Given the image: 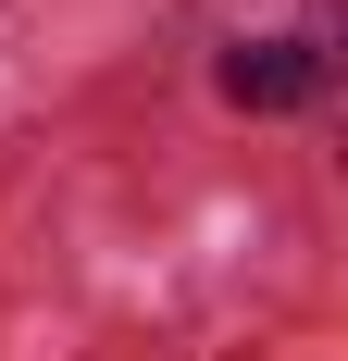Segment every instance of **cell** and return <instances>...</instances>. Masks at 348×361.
<instances>
[{
  "label": "cell",
  "instance_id": "6da1fadb",
  "mask_svg": "<svg viewBox=\"0 0 348 361\" xmlns=\"http://www.w3.org/2000/svg\"><path fill=\"white\" fill-rule=\"evenodd\" d=\"M323 87V50L311 37H249V50H224V100L237 112H299Z\"/></svg>",
  "mask_w": 348,
  "mask_h": 361
}]
</instances>
